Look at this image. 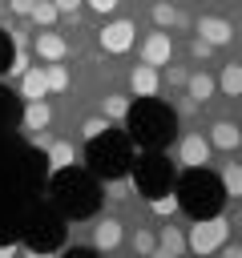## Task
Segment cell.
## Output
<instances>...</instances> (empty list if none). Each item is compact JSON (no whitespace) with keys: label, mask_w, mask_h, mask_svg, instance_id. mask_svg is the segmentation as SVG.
<instances>
[{"label":"cell","mask_w":242,"mask_h":258,"mask_svg":"<svg viewBox=\"0 0 242 258\" xmlns=\"http://www.w3.org/2000/svg\"><path fill=\"white\" fill-rule=\"evenodd\" d=\"M125 121L141 149H161L173 133V113L165 105H157V97H141V105H129Z\"/></svg>","instance_id":"6da1fadb"},{"label":"cell","mask_w":242,"mask_h":258,"mask_svg":"<svg viewBox=\"0 0 242 258\" xmlns=\"http://www.w3.org/2000/svg\"><path fill=\"white\" fill-rule=\"evenodd\" d=\"M177 189H182L177 210H186L190 218H210V214H218V206H222V198H226L222 177L206 173V165L186 169V177H182V185H177Z\"/></svg>","instance_id":"7a4b0ae2"},{"label":"cell","mask_w":242,"mask_h":258,"mask_svg":"<svg viewBox=\"0 0 242 258\" xmlns=\"http://www.w3.org/2000/svg\"><path fill=\"white\" fill-rule=\"evenodd\" d=\"M89 161H93V169L101 173V177H121L125 169H129V141L125 137H117L113 129H105L101 137H93L89 141Z\"/></svg>","instance_id":"3957f363"},{"label":"cell","mask_w":242,"mask_h":258,"mask_svg":"<svg viewBox=\"0 0 242 258\" xmlns=\"http://www.w3.org/2000/svg\"><path fill=\"white\" fill-rule=\"evenodd\" d=\"M226 238H230V222L218 218V214H210V218H194V226L186 234V246L194 254H214V250H222Z\"/></svg>","instance_id":"277c9868"},{"label":"cell","mask_w":242,"mask_h":258,"mask_svg":"<svg viewBox=\"0 0 242 258\" xmlns=\"http://www.w3.org/2000/svg\"><path fill=\"white\" fill-rule=\"evenodd\" d=\"M169 181H173V169H169V161H165V157H141V161H137V169H133V189H137V194H145V202H149V198H157V194H165V189H169Z\"/></svg>","instance_id":"5b68a950"},{"label":"cell","mask_w":242,"mask_h":258,"mask_svg":"<svg viewBox=\"0 0 242 258\" xmlns=\"http://www.w3.org/2000/svg\"><path fill=\"white\" fill-rule=\"evenodd\" d=\"M133 40H137V24H133V20H109V24L97 32V44H101L105 52H113V56L129 52Z\"/></svg>","instance_id":"8992f818"},{"label":"cell","mask_w":242,"mask_h":258,"mask_svg":"<svg viewBox=\"0 0 242 258\" xmlns=\"http://www.w3.org/2000/svg\"><path fill=\"white\" fill-rule=\"evenodd\" d=\"M210 153H214L210 137H202V133H182V137H177V165L198 169V165L210 161Z\"/></svg>","instance_id":"52a82bcc"},{"label":"cell","mask_w":242,"mask_h":258,"mask_svg":"<svg viewBox=\"0 0 242 258\" xmlns=\"http://www.w3.org/2000/svg\"><path fill=\"white\" fill-rule=\"evenodd\" d=\"M173 60V40H169V32L165 28H157V32H149L145 40H141V64H153V69H165Z\"/></svg>","instance_id":"ba28073f"},{"label":"cell","mask_w":242,"mask_h":258,"mask_svg":"<svg viewBox=\"0 0 242 258\" xmlns=\"http://www.w3.org/2000/svg\"><path fill=\"white\" fill-rule=\"evenodd\" d=\"M32 52H36L40 64H48V60H65V56H69V40H65L60 32H52V28H40V32L32 36Z\"/></svg>","instance_id":"9c48e42d"},{"label":"cell","mask_w":242,"mask_h":258,"mask_svg":"<svg viewBox=\"0 0 242 258\" xmlns=\"http://www.w3.org/2000/svg\"><path fill=\"white\" fill-rule=\"evenodd\" d=\"M121 238H125V230H121V218H113V214H105V218H97L93 222V250H117L121 246Z\"/></svg>","instance_id":"30bf717a"},{"label":"cell","mask_w":242,"mask_h":258,"mask_svg":"<svg viewBox=\"0 0 242 258\" xmlns=\"http://www.w3.org/2000/svg\"><path fill=\"white\" fill-rule=\"evenodd\" d=\"M206 137H210V145H214V149H222V153L242 149V125H234V121H214Z\"/></svg>","instance_id":"8fae6325"},{"label":"cell","mask_w":242,"mask_h":258,"mask_svg":"<svg viewBox=\"0 0 242 258\" xmlns=\"http://www.w3.org/2000/svg\"><path fill=\"white\" fill-rule=\"evenodd\" d=\"M198 36H202V40H210L214 48H222V44H230V40H234V24H230V20H222V16H202V20H198Z\"/></svg>","instance_id":"7c38bea8"},{"label":"cell","mask_w":242,"mask_h":258,"mask_svg":"<svg viewBox=\"0 0 242 258\" xmlns=\"http://www.w3.org/2000/svg\"><path fill=\"white\" fill-rule=\"evenodd\" d=\"M129 89H133V97H157V89H161L157 69H153V64H137V69L129 73Z\"/></svg>","instance_id":"4fadbf2b"},{"label":"cell","mask_w":242,"mask_h":258,"mask_svg":"<svg viewBox=\"0 0 242 258\" xmlns=\"http://www.w3.org/2000/svg\"><path fill=\"white\" fill-rule=\"evenodd\" d=\"M20 97L24 101H44L48 97V81H44V64H32L20 73Z\"/></svg>","instance_id":"5bb4252c"},{"label":"cell","mask_w":242,"mask_h":258,"mask_svg":"<svg viewBox=\"0 0 242 258\" xmlns=\"http://www.w3.org/2000/svg\"><path fill=\"white\" fill-rule=\"evenodd\" d=\"M214 89H218V81L210 77V73H190L186 77V97L194 101V105H206V101H214Z\"/></svg>","instance_id":"9a60e30c"},{"label":"cell","mask_w":242,"mask_h":258,"mask_svg":"<svg viewBox=\"0 0 242 258\" xmlns=\"http://www.w3.org/2000/svg\"><path fill=\"white\" fill-rule=\"evenodd\" d=\"M48 125H52V109H48L44 101H24V133L36 137V133H44Z\"/></svg>","instance_id":"2e32d148"},{"label":"cell","mask_w":242,"mask_h":258,"mask_svg":"<svg viewBox=\"0 0 242 258\" xmlns=\"http://www.w3.org/2000/svg\"><path fill=\"white\" fill-rule=\"evenodd\" d=\"M60 202H65V206H73V214H85V210L93 206V194H89V181H81V177H73V181H65V185H60Z\"/></svg>","instance_id":"e0dca14e"},{"label":"cell","mask_w":242,"mask_h":258,"mask_svg":"<svg viewBox=\"0 0 242 258\" xmlns=\"http://www.w3.org/2000/svg\"><path fill=\"white\" fill-rule=\"evenodd\" d=\"M190 246H186V234L177 230V226H161L157 230V250L153 254H169V258H177V254H186Z\"/></svg>","instance_id":"ac0fdd59"},{"label":"cell","mask_w":242,"mask_h":258,"mask_svg":"<svg viewBox=\"0 0 242 258\" xmlns=\"http://www.w3.org/2000/svg\"><path fill=\"white\" fill-rule=\"evenodd\" d=\"M48 165H52L56 173L73 169V165H77V149H73V141H52V145H48Z\"/></svg>","instance_id":"d6986e66"},{"label":"cell","mask_w":242,"mask_h":258,"mask_svg":"<svg viewBox=\"0 0 242 258\" xmlns=\"http://www.w3.org/2000/svg\"><path fill=\"white\" fill-rule=\"evenodd\" d=\"M44 81H48V93H65V89L73 85V77H69V69H65L60 60H48V64H44Z\"/></svg>","instance_id":"ffe728a7"},{"label":"cell","mask_w":242,"mask_h":258,"mask_svg":"<svg viewBox=\"0 0 242 258\" xmlns=\"http://www.w3.org/2000/svg\"><path fill=\"white\" fill-rule=\"evenodd\" d=\"M218 89H222L226 97H242V64H226V69L218 73Z\"/></svg>","instance_id":"44dd1931"},{"label":"cell","mask_w":242,"mask_h":258,"mask_svg":"<svg viewBox=\"0 0 242 258\" xmlns=\"http://www.w3.org/2000/svg\"><path fill=\"white\" fill-rule=\"evenodd\" d=\"M222 189H226V198H242V165L238 161H230V165H222Z\"/></svg>","instance_id":"7402d4cb"},{"label":"cell","mask_w":242,"mask_h":258,"mask_svg":"<svg viewBox=\"0 0 242 258\" xmlns=\"http://www.w3.org/2000/svg\"><path fill=\"white\" fill-rule=\"evenodd\" d=\"M101 113H105L109 121H121V117L129 113V97H125V93H109V97H101Z\"/></svg>","instance_id":"603a6c76"},{"label":"cell","mask_w":242,"mask_h":258,"mask_svg":"<svg viewBox=\"0 0 242 258\" xmlns=\"http://www.w3.org/2000/svg\"><path fill=\"white\" fill-rule=\"evenodd\" d=\"M28 16H32V20H36V28H52V24H56V16H60V12H56V4H52V0H36V4H32V12H28Z\"/></svg>","instance_id":"cb8c5ba5"},{"label":"cell","mask_w":242,"mask_h":258,"mask_svg":"<svg viewBox=\"0 0 242 258\" xmlns=\"http://www.w3.org/2000/svg\"><path fill=\"white\" fill-rule=\"evenodd\" d=\"M149 16H153V24H157V28H173V24L182 20V16H177V8H173V4H165V0H157V4L149 8Z\"/></svg>","instance_id":"d4e9b609"},{"label":"cell","mask_w":242,"mask_h":258,"mask_svg":"<svg viewBox=\"0 0 242 258\" xmlns=\"http://www.w3.org/2000/svg\"><path fill=\"white\" fill-rule=\"evenodd\" d=\"M105 129H113V121H109V117L101 113V117H89V121L81 125V137H85V141H93V137H101Z\"/></svg>","instance_id":"484cf974"},{"label":"cell","mask_w":242,"mask_h":258,"mask_svg":"<svg viewBox=\"0 0 242 258\" xmlns=\"http://www.w3.org/2000/svg\"><path fill=\"white\" fill-rule=\"evenodd\" d=\"M186 77H190V73H186L182 64H173V60H169V64H165V77H161V85H169V89H186Z\"/></svg>","instance_id":"4316f807"},{"label":"cell","mask_w":242,"mask_h":258,"mask_svg":"<svg viewBox=\"0 0 242 258\" xmlns=\"http://www.w3.org/2000/svg\"><path fill=\"white\" fill-rule=\"evenodd\" d=\"M149 206H153V214H173L177 210V198L165 189V194H157V198H149Z\"/></svg>","instance_id":"83f0119b"},{"label":"cell","mask_w":242,"mask_h":258,"mask_svg":"<svg viewBox=\"0 0 242 258\" xmlns=\"http://www.w3.org/2000/svg\"><path fill=\"white\" fill-rule=\"evenodd\" d=\"M133 250H137V254H153V250H157V238H153L149 230H137V234H133Z\"/></svg>","instance_id":"f1b7e54d"},{"label":"cell","mask_w":242,"mask_h":258,"mask_svg":"<svg viewBox=\"0 0 242 258\" xmlns=\"http://www.w3.org/2000/svg\"><path fill=\"white\" fill-rule=\"evenodd\" d=\"M190 56H194V60H206V56H214V44L202 40V36H194V40H190Z\"/></svg>","instance_id":"f546056e"},{"label":"cell","mask_w":242,"mask_h":258,"mask_svg":"<svg viewBox=\"0 0 242 258\" xmlns=\"http://www.w3.org/2000/svg\"><path fill=\"white\" fill-rule=\"evenodd\" d=\"M12 56H16V52H12V36H8V32H0V73H4V69H12Z\"/></svg>","instance_id":"4dcf8cb0"},{"label":"cell","mask_w":242,"mask_h":258,"mask_svg":"<svg viewBox=\"0 0 242 258\" xmlns=\"http://www.w3.org/2000/svg\"><path fill=\"white\" fill-rule=\"evenodd\" d=\"M52 4H56V12H60V16H77L85 0H52Z\"/></svg>","instance_id":"1f68e13d"},{"label":"cell","mask_w":242,"mask_h":258,"mask_svg":"<svg viewBox=\"0 0 242 258\" xmlns=\"http://www.w3.org/2000/svg\"><path fill=\"white\" fill-rule=\"evenodd\" d=\"M85 4H89L93 12H101V16H109V12H117V4H121V0H85Z\"/></svg>","instance_id":"d6a6232c"},{"label":"cell","mask_w":242,"mask_h":258,"mask_svg":"<svg viewBox=\"0 0 242 258\" xmlns=\"http://www.w3.org/2000/svg\"><path fill=\"white\" fill-rule=\"evenodd\" d=\"M32 4H36V0H8V8H12L16 16H28V12H32Z\"/></svg>","instance_id":"836d02e7"},{"label":"cell","mask_w":242,"mask_h":258,"mask_svg":"<svg viewBox=\"0 0 242 258\" xmlns=\"http://www.w3.org/2000/svg\"><path fill=\"white\" fill-rule=\"evenodd\" d=\"M222 254H226V258H242V242H230V238H226V242H222Z\"/></svg>","instance_id":"e575fe53"},{"label":"cell","mask_w":242,"mask_h":258,"mask_svg":"<svg viewBox=\"0 0 242 258\" xmlns=\"http://www.w3.org/2000/svg\"><path fill=\"white\" fill-rule=\"evenodd\" d=\"M238 64H242V56H238Z\"/></svg>","instance_id":"d590c367"}]
</instances>
